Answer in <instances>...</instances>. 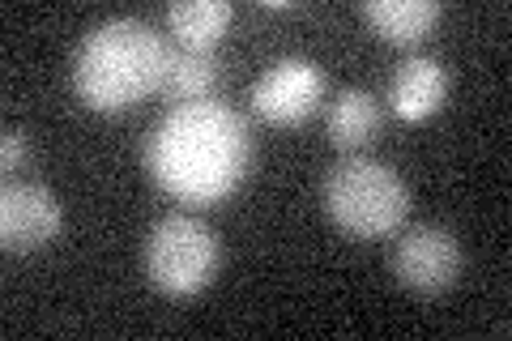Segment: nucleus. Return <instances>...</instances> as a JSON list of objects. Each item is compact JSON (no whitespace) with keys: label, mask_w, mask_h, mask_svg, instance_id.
Masks as SVG:
<instances>
[{"label":"nucleus","mask_w":512,"mask_h":341,"mask_svg":"<svg viewBox=\"0 0 512 341\" xmlns=\"http://www.w3.org/2000/svg\"><path fill=\"white\" fill-rule=\"evenodd\" d=\"M222 81V64L214 52H171V64H167V77L158 94H163L167 103H205L214 99Z\"/></svg>","instance_id":"obj_12"},{"label":"nucleus","mask_w":512,"mask_h":341,"mask_svg":"<svg viewBox=\"0 0 512 341\" xmlns=\"http://www.w3.org/2000/svg\"><path fill=\"white\" fill-rule=\"evenodd\" d=\"M380 124H384V111L376 103V94L363 90V86H346V90H338V99L329 103L325 133H329L333 150L363 154L367 145L380 137Z\"/></svg>","instance_id":"obj_9"},{"label":"nucleus","mask_w":512,"mask_h":341,"mask_svg":"<svg viewBox=\"0 0 512 341\" xmlns=\"http://www.w3.org/2000/svg\"><path fill=\"white\" fill-rule=\"evenodd\" d=\"M320 99H325V73L303 56H286L269 64L252 86V111L278 128L303 124L320 107Z\"/></svg>","instance_id":"obj_6"},{"label":"nucleus","mask_w":512,"mask_h":341,"mask_svg":"<svg viewBox=\"0 0 512 341\" xmlns=\"http://www.w3.org/2000/svg\"><path fill=\"white\" fill-rule=\"evenodd\" d=\"M231 18V0H180V5L167 9V26L184 43V52H214L227 35Z\"/></svg>","instance_id":"obj_11"},{"label":"nucleus","mask_w":512,"mask_h":341,"mask_svg":"<svg viewBox=\"0 0 512 341\" xmlns=\"http://www.w3.org/2000/svg\"><path fill=\"white\" fill-rule=\"evenodd\" d=\"M363 22L376 30L384 43L414 47L423 43L440 22V0H367Z\"/></svg>","instance_id":"obj_10"},{"label":"nucleus","mask_w":512,"mask_h":341,"mask_svg":"<svg viewBox=\"0 0 512 341\" xmlns=\"http://www.w3.org/2000/svg\"><path fill=\"white\" fill-rule=\"evenodd\" d=\"M222 265L218 235L192 214H167L146 239V278L158 295L192 299L214 282Z\"/></svg>","instance_id":"obj_4"},{"label":"nucleus","mask_w":512,"mask_h":341,"mask_svg":"<svg viewBox=\"0 0 512 341\" xmlns=\"http://www.w3.org/2000/svg\"><path fill=\"white\" fill-rule=\"evenodd\" d=\"M167 64H171V47L150 22L107 18L77 43L73 90L90 111L120 116V111L146 103L163 86Z\"/></svg>","instance_id":"obj_2"},{"label":"nucleus","mask_w":512,"mask_h":341,"mask_svg":"<svg viewBox=\"0 0 512 341\" xmlns=\"http://www.w3.org/2000/svg\"><path fill=\"white\" fill-rule=\"evenodd\" d=\"M248 167H252L248 120L218 99L171 107L146 137L150 180L184 205L227 201L244 184Z\"/></svg>","instance_id":"obj_1"},{"label":"nucleus","mask_w":512,"mask_h":341,"mask_svg":"<svg viewBox=\"0 0 512 341\" xmlns=\"http://www.w3.org/2000/svg\"><path fill=\"white\" fill-rule=\"evenodd\" d=\"M60 235V201L52 188L5 180L0 188V248L35 252Z\"/></svg>","instance_id":"obj_7"},{"label":"nucleus","mask_w":512,"mask_h":341,"mask_svg":"<svg viewBox=\"0 0 512 341\" xmlns=\"http://www.w3.org/2000/svg\"><path fill=\"white\" fill-rule=\"evenodd\" d=\"M461 243L448 226L436 222H419V226H406L402 235L393 239V252H389V269L393 278L402 282L414 295H444L448 286L461 278Z\"/></svg>","instance_id":"obj_5"},{"label":"nucleus","mask_w":512,"mask_h":341,"mask_svg":"<svg viewBox=\"0 0 512 341\" xmlns=\"http://www.w3.org/2000/svg\"><path fill=\"white\" fill-rule=\"evenodd\" d=\"M26 162H30V145H26V133H22V128H5V137H0V167H5L9 171V180H13V175H18L22 167H26Z\"/></svg>","instance_id":"obj_13"},{"label":"nucleus","mask_w":512,"mask_h":341,"mask_svg":"<svg viewBox=\"0 0 512 341\" xmlns=\"http://www.w3.org/2000/svg\"><path fill=\"white\" fill-rule=\"evenodd\" d=\"M444 99H448V73L436 56H406L397 64V73L389 81V103L397 120L419 124L427 116H436Z\"/></svg>","instance_id":"obj_8"},{"label":"nucleus","mask_w":512,"mask_h":341,"mask_svg":"<svg viewBox=\"0 0 512 341\" xmlns=\"http://www.w3.org/2000/svg\"><path fill=\"white\" fill-rule=\"evenodd\" d=\"M320 201H325L329 222L346 239H384L402 231L410 214L406 180L393 167L363 154H342V162H333L320 184Z\"/></svg>","instance_id":"obj_3"}]
</instances>
